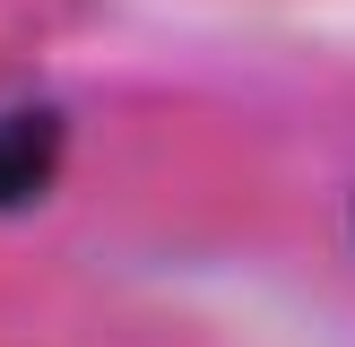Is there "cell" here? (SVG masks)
Returning a JSON list of instances; mask_svg holds the SVG:
<instances>
[{
  "instance_id": "6da1fadb",
  "label": "cell",
  "mask_w": 355,
  "mask_h": 347,
  "mask_svg": "<svg viewBox=\"0 0 355 347\" xmlns=\"http://www.w3.org/2000/svg\"><path fill=\"white\" fill-rule=\"evenodd\" d=\"M61 165V121L52 113H0V208H26Z\"/></svg>"
}]
</instances>
